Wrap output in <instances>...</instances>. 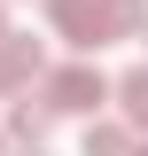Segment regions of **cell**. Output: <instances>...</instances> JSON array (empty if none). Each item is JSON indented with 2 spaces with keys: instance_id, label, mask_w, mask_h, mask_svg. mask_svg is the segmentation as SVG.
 <instances>
[{
  "instance_id": "obj_1",
  "label": "cell",
  "mask_w": 148,
  "mask_h": 156,
  "mask_svg": "<svg viewBox=\"0 0 148 156\" xmlns=\"http://www.w3.org/2000/svg\"><path fill=\"white\" fill-rule=\"evenodd\" d=\"M39 101H47L55 117H93L101 101H117V78H101L93 62H62V70L39 78Z\"/></svg>"
},
{
  "instance_id": "obj_2",
  "label": "cell",
  "mask_w": 148,
  "mask_h": 156,
  "mask_svg": "<svg viewBox=\"0 0 148 156\" xmlns=\"http://www.w3.org/2000/svg\"><path fill=\"white\" fill-rule=\"evenodd\" d=\"M47 23H55V39H62V47H78L86 62H93V47H109V39H117L109 0H47Z\"/></svg>"
},
{
  "instance_id": "obj_3",
  "label": "cell",
  "mask_w": 148,
  "mask_h": 156,
  "mask_svg": "<svg viewBox=\"0 0 148 156\" xmlns=\"http://www.w3.org/2000/svg\"><path fill=\"white\" fill-rule=\"evenodd\" d=\"M31 78H47V47L39 39H0V94H31Z\"/></svg>"
},
{
  "instance_id": "obj_4",
  "label": "cell",
  "mask_w": 148,
  "mask_h": 156,
  "mask_svg": "<svg viewBox=\"0 0 148 156\" xmlns=\"http://www.w3.org/2000/svg\"><path fill=\"white\" fill-rule=\"evenodd\" d=\"M47 133H55V109H47L39 94L8 101V140H16V148H47Z\"/></svg>"
},
{
  "instance_id": "obj_5",
  "label": "cell",
  "mask_w": 148,
  "mask_h": 156,
  "mask_svg": "<svg viewBox=\"0 0 148 156\" xmlns=\"http://www.w3.org/2000/svg\"><path fill=\"white\" fill-rule=\"evenodd\" d=\"M117 109H125V125H140V133H148V62L117 78Z\"/></svg>"
},
{
  "instance_id": "obj_6",
  "label": "cell",
  "mask_w": 148,
  "mask_h": 156,
  "mask_svg": "<svg viewBox=\"0 0 148 156\" xmlns=\"http://www.w3.org/2000/svg\"><path fill=\"white\" fill-rule=\"evenodd\" d=\"M86 156H140L125 125H86Z\"/></svg>"
},
{
  "instance_id": "obj_7",
  "label": "cell",
  "mask_w": 148,
  "mask_h": 156,
  "mask_svg": "<svg viewBox=\"0 0 148 156\" xmlns=\"http://www.w3.org/2000/svg\"><path fill=\"white\" fill-rule=\"evenodd\" d=\"M8 156H47V148H8Z\"/></svg>"
},
{
  "instance_id": "obj_8",
  "label": "cell",
  "mask_w": 148,
  "mask_h": 156,
  "mask_svg": "<svg viewBox=\"0 0 148 156\" xmlns=\"http://www.w3.org/2000/svg\"><path fill=\"white\" fill-rule=\"evenodd\" d=\"M0 39H8V8H0Z\"/></svg>"
},
{
  "instance_id": "obj_9",
  "label": "cell",
  "mask_w": 148,
  "mask_h": 156,
  "mask_svg": "<svg viewBox=\"0 0 148 156\" xmlns=\"http://www.w3.org/2000/svg\"><path fill=\"white\" fill-rule=\"evenodd\" d=\"M0 156H8V133H0Z\"/></svg>"
},
{
  "instance_id": "obj_10",
  "label": "cell",
  "mask_w": 148,
  "mask_h": 156,
  "mask_svg": "<svg viewBox=\"0 0 148 156\" xmlns=\"http://www.w3.org/2000/svg\"><path fill=\"white\" fill-rule=\"evenodd\" d=\"M140 156H148V140H140Z\"/></svg>"
},
{
  "instance_id": "obj_11",
  "label": "cell",
  "mask_w": 148,
  "mask_h": 156,
  "mask_svg": "<svg viewBox=\"0 0 148 156\" xmlns=\"http://www.w3.org/2000/svg\"><path fill=\"white\" fill-rule=\"evenodd\" d=\"M140 39H148V31H140Z\"/></svg>"
}]
</instances>
